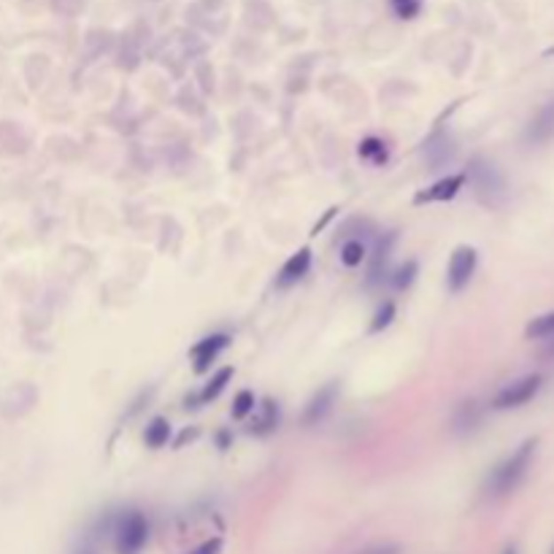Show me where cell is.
<instances>
[{
    "instance_id": "9",
    "label": "cell",
    "mask_w": 554,
    "mask_h": 554,
    "mask_svg": "<svg viewBox=\"0 0 554 554\" xmlns=\"http://www.w3.org/2000/svg\"><path fill=\"white\" fill-rule=\"evenodd\" d=\"M228 347V336H208V339H203L195 349H192V360H195V371L198 373H203L214 360H216V355Z\"/></svg>"
},
{
    "instance_id": "18",
    "label": "cell",
    "mask_w": 554,
    "mask_h": 554,
    "mask_svg": "<svg viewBox=\"0 0 554 554\" xmlns=\"http://www.w3.org/2000/svg\"><path fill=\"white\" fill-rule=\"evenodd\" d=\"M390 4H393L395 14L401 20H411V17L419 14V0H390Z\"/></svg>"
},
{
    "instance_id": "10",
    "label": "cell",
    "mask_w": 554,
    "mask_h": 554,
    "mask_svg": "<svg viewBox=\"0 0 554 554\" xmlns=\"http://www.w3.org/2000/svg\"><path fill=\"white\" fill-rule=\"evenodd\" d=\"M336 393H339V386H336V384H327V386H322V390H319V393L308 401L306 414H303V422H306V425L319 422V419L330 411L332 401H336Z\"/></svg>"
},
{
    "instance_id": "16",
    "label": "cell",
    "mask_w": 554,
    "mask_h": 554,
    "mask_svg": "<svg viewBox=\"0 0 554 554\" xmlns=\"http://www.w3.org/2000/svg\"><path fill=\"white\" fill-rule=\"evenodd\" d=\"M360 157H365V160H371V162L381 165V162L386 160V149H384V144H381V141H376V138H365V141L360 144Z\"/></svg>"
},
{
    "instance_id": "11",
    "label": "cell",
    "mask_w": 554,
    "mask_h": 554,
    "mask_svg": "<svg viewBox=\"0 0 554 554\" xmlns=\"http://www.w3.org/2000/svg\"><path fill=\"white\" fill-rule=\"evenodd\" d=\"M168 438H171V425H168V419H162V417L152 419V425H149L146 433H144L146 447H152V449L165 447V443H168Z\"/></svg>"
},
{
    "instance_id": "3",
    "label": "cell",
    "mask_w": 554,
    "mask_h": 554,
    "mask_svg": "<svg viewBox=\"0 0 554 554\" xmlns=\"http://www.w3.org/2000/svg\"><path fill=\"white\" fill-rule=\"evenodd\" d=\"M476 265H479V254L473 246H457L455 254L449 257V268H447V285L452 293H463L473 273H476Z\"/></svg>"
},
{
    "instance_id": "8",
    "label": "cell",
    "mask_w": 554,
    "mask_h": 554,
    "mask_svg": "<svg viewBox=\"0 0 554 554\" xmlns=\"http://www.w3.org/2000/svg\"><path fill=\"white\" fill-rule=\"evenodd\" d=\"M308 265H311V252H308V249L295 252V254L285 262V268L279 270V279H276V287H290V285L300 282L303 276L308 273Z\"/></svg>"
},
{
    "instance_id": "7",
    "label": "cell",
    "mask_w": 554,
    "mask_h": 554,
    "mask_svg": "<svg viewBox=\"0 0 554 554\" xmlns=\"http://www.w3.org/2000/svg\"><path fill=\"white\" fill-rule=\"evenodd\" d=\"M452 157H455V144H452V138L447 133H435L425 144V160H427V165L433 171L443 168V165H447Z\"/></svg>"
},
{
    "instance_id": "2",
    "label": "cell",
    "mask_w": 554,
    "mask_h": 554,
    "mask_svg": "<svg viewBox=\"0 0 554 554\" xmlns=\"http://www.w3.org/2000/svg\"><path fill=\"white\" fill-rule=\"evenodd\" d=\"M541 384H543L541 373H530V376H525V378H517V381L506 384L503 390L492 398V409H497V411H509V409H519V406L530 403V401L538 395Z\"/></svg>"
},
{
    "instance_id": "12",
    "label": "cell",
    "mask_w": 554,
    "mask_h": 554,
    "mask_svg": "<svg viewBox=\"0 0 554 554\" xmlns=\"http://www.w3.org/2000/svg\"><path fill=\"white\" fill-rule=\"evenodd\" d=\"M525 336H527L530 341H543V339H551V336H554V311H551V314H543V316L530 319V324L525 327Z\"/></svg>"
},
{
    "instance_id": "4",
    "label": "cell",
    "mask_w": 554,
    "mask_h": 554,
    "mask_svg": "<svg viewBox=\"0 0 554 554\" xmlns=\"http://www.w3.org/2000/svg\"><path fill=\"white\" fill-rule=\"evenodd\" d=\"M471 176H473V184H476L479 195L487 198L489 203H495V198H501L503 190H506L503 176L497 174V168H495V165H489L487 160H473Z\"/></svg>"
},
{
    "instance_id": "19",
    "label": "cell",
    "mask_w": 554,
    "mask_h": 554,
    "mask_svg": "<svg viewBox=\"0 0 554 554\" xmlns=\"http://www.w3.org/2000/svg\"><path fill=\"white\" fill-rule=\"evenodd\" d=\"M252 409H254V395H252V393H246V390H244V393H238V395H236V403H233V417H236V419H241V417H246Z\"/></svg>"
},
{
    "instance_id": "15",
    "label": "cell",
    "mask_w": 554,
    "mask_h": 554,
    "mask_svg": "<svg viewBox=\"0 0 554 554\" xmlns=\"http://www.w3.org/2000/svg\"><path fill=\"white\" fill-rule=\"evenodd\" d=\"M363 260H365V244H363V241H349V244H344V249H341V262H344L347 268H357Z\"/></svg>"
},
{
    "instance_id": "13",
    "label": "cell",
    "mask_w": 554,
    "mask_h": 554,
    "mask_svg": "<svg viewBox=\"0 0 554 554\" xmlns=\"http://www.w3.org/2000/svg\"><path fill=\"white\" fill-rule=\"evenodd\" d=\"M276 422H279V411H276V406H273L270 401H265V403L260 406V417L254 419L252 430H254V433H268V430L276 427Z\"/></svg>"
},
{
    "instance_id": "6",
    "label": "cell",
    "mask_w": 554,
    "mask_h": 554,
    "mask_svg": "<svg viewBox=\"0 0 554 554\" xmlns=\"http://www.w3.org/2000/svg\"><path fill=\"white\" fill-rule=\"evenodd\" d=\"M554 136V100L551 103H546L538 114H535V120L527 125V130H525V141L527 144H533V146H538V144H543V141H549Z\"/></svg>"
},
{
    "instance_id": "20",
    "label": "cell",
    "mask_w": 554,
    "mask_h": 554,
    "mask_svg": "<svg viewBox=\"0 0 554 554\" xmlns=\"http://www.w3.org/2000/svg\"><path fill=\"white\" fill-rule=\"evenodd\" d=\"M414 276H417V265L414 262H409V265H403L401 270H398V279H395V287L398 290H406L411 282H414Z\"/></svg>"
},
{
    "instance_id": "14",
    "label": "cell",
    "mask_w": 554,
    "mask_h": 554,
    "mask_svg": "<svg viewBox=\"0 0 554 554\" xmlns=\"http://www.w3.org/2000/svg\"><path fill=\"white\" fill-rule=\"evenodd\" d=\"M230 376H233V371L230 368H222L211 381H208V386L200 393V401H211V398H216L222 390H225V384L230 381Z\"/></svg>"
},
{
    "instance_id": "1",
    "label": "cell",
    "mask_w": 554,
    "mask_h": 554,
    "mask_svg": "<svg viewBox=\"0 0 554 554\" xmlns=\"http://www.w3.org/2000/svg\"><path fill=\"white\" fill-rule=\"evenodd\" d=\"M535 449H538V438H527L519 449H514L511 457H506L501 465H497L492 471V476H489V484H487L489 487V495H506V492H511L525 479Z\"/></svg>"
},
{
    "instance_id": "5",
    "label": "cell",
    "mask_w": 554,
    "mask_h": 554,
    "mask_svg": "<svg viewBox=\"0 0 554 554\" xmlns=\"http://www.w3.org/2000/svg\"><path fill=\"white\" fill-rule=\"evenodd\" d=\"M463 184H465V176H463V174L447 176V179L435 182L433 187H427L425 192H419V195L414 198V203H417V206H422V203H441V200H452V198L463 190Z\"/></svg>"
},
{
    "instance_id": "17",
    "label": "cell",
    "mask_w": 554,
    "mask_h": 554,
    "mask_svg": "<svg viewBox=\"0 0 554 554\" xmlns=\"http://www.w3.org/2000/svg\"><path fill=\"white\" fill-rule=\"evenodd\" d=\"M393 316H395V306H393V303H384V306L378 308V314L373 316V322H371V332H378V330H384L386 324L393 322Z\"/></svg>"
}]
</instances>
